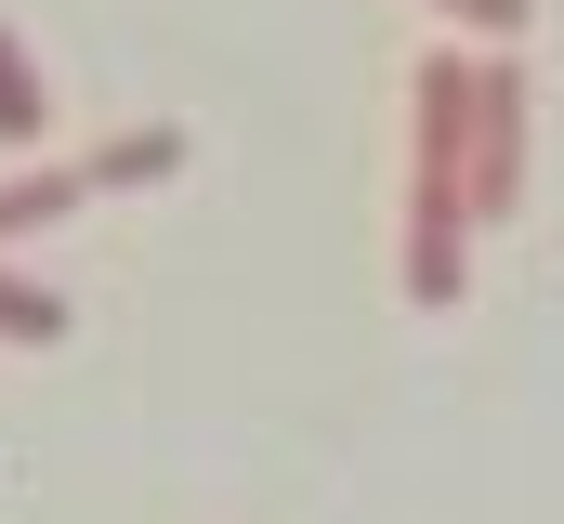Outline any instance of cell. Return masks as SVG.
Instances as JSON below:
<instances>
[{"mask_svg": "<svg viewBox=\"0 0 564 524\" xmlns=\"http://www.w3.org/2000/svg\"><path fill=\"white\" fill-rule=\"evenodd\" d=\"M408 106V302L446 315L473 275V53H421Z\"/></svg>", "mask_w": 564, "mask_h": 524, "instance_id": "6da1fadb", "label": "cell"}, {"mask_svg": "<svg viewBox=\"0 0 564 524\" xmlns=\"http://www.w3.org/2000/svg\"><path fill=\"white\" fill-rule=\"evenodd\" d=\"M525 197V66L473 53V223H512Z\"/></svg>", "mask_w": 564, "mask_h": 524, "instance_id": "7a4b0ae2", "label": "cell"}, {"mask_svg": "<svg viewBox=\"0 0 564 524\" xmlns=\"http://www.w3.org/2000/svg\"><path fill=\"white\" fill-rule=\"evenodd\" d=\"M79 197H93V171H79V157H13V171H0V250L53 237Z\"/></svg>", "mask_w": 564, "mask_h": 524, "instance_id": "3957f363", "label": "cell"}, {"mask_svg": "<svg viewBox=\"0 0 564 524\" xmlns=\"http://www.w3.org/2000/svg\"><path fill=\"white\" fill-rule=\"evenodd\" d=\"M53 144V79H40V53L0 26V157H40Z\"/></svg>", "mask_w": 564, "mask_h": 524, "instance_id": "277c9868", "label": "cell"}, {"mask_svg": "<svg viewBox=\"0 0 564 524\" xmlns=\"http://www.w3.org/2000/svg\"><path fill=\"white\" fill-rule=\"evenodd\" d=\"M79 171H93V197H132V184H171V171H184V131H119V144H93Z\"/></svg>", "mask_w": 564, "mask_h": 524, "instance_id": "5b68a950", "label": "cell"}, {"mask_svg": "<svg viewBox=\"0 0 564 524\" xmlns=\"http://www.w3.org/2000/svg\"><path fill=\"white\" fill-rule=\"evenodd\" d=\"M0 341H13V354H40V341H66V302H53L40 275H13V262H0Z\"/></svg>", "mask_w": 564, "mask_h": 524, "instance_id": "8992f818", "label": "cell"}, {"mask_svg": "<svg viewBox=\"0 0 564 524\" xmlns=\"http://www.w3.org/2000/svg\"><path fill=\"white\" fill-rule=\"evenodd\" d=\"M433 13H459L473 40H525V26H539V0H433Z\"/></svg>", "mask_w": 564, "mask_h": 524, "instance_id": "52a82bcc", "label": "cell"}]
</instances>
